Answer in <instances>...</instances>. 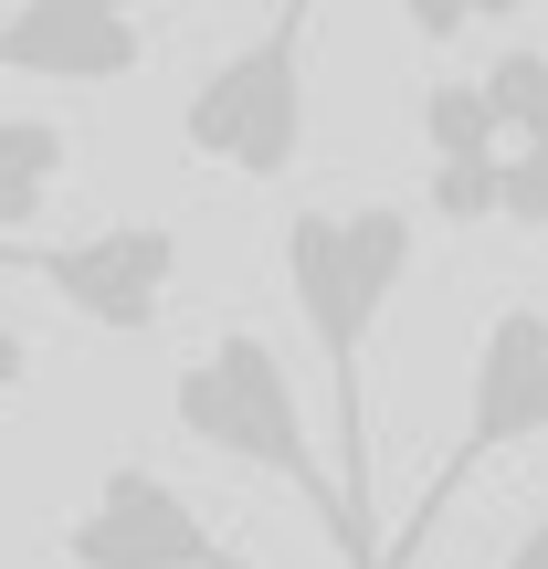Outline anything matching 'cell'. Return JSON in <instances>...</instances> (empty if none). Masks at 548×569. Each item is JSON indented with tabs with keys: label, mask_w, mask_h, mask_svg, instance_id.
Instances as JSON below:
<instances>
[{
	"label": "cell",
	"mask_w": 548,
	"mask_h": 569,
	"mask_svg": "<svg viewBox=\"0 0 548 569\" xmlns=\"http://www.w3.org/2000/svg\"><path fill=\"white\" fill-rule=\"evenodd\" d=\"M496 222H517V232L548 222V169H538V148H507V159H496Z\"/></svg>",
	"instance_id": "obj_11"
},
{
	"label": "cell",
	"mask_w": 548,
	"mask_h": 569,
	"mask_svg": "<svg viewBox=\"0 0 548 569\" xmlns=\"http://www.w3.org/2000/svg\"><path fill=\"white\" fill-rule=\"evenodd\" d=\"M538 422H548V317H538V296H517V306H496L486 338H475L465 443H454L444 465L422 475L411 517L380 538V569H411L432 538H444V517H454V496H465V475H475V465H496V453H538Z\"/></svg>",
	"instance_id": "obj_3"
},
{
	"label": "cell",
	"mask_w": 548,
	"mask_h": 569,
	"mask_svg": "<svg viewBox=\"0 0 548 569\" xmlns=\"http://www.w3.org/2000/svg\"><path fill=\"white\" fill-rule=\"evenodd\" d=\"M180 148L222 159L232 180H285L306 148V11H285L275 32H253L243 53H222L180 106Z\"/></svg>",
	"instance_id": "obj_4"
},
{
	"label": "cell",
	"mask_w": 548,
	"mask_h": 569,
	"mask_svg": "<svg viewBox=\"0 0 548 569\" xmlns=\"http://www.w3.org/2000/svg\"><path fill=\"white\" fill-rule=\"evenodd\" d=\"M63 159H74V138L53 117H0V243H32L42 232Z\"/></svg>",
	"instance_id": "obj_8"
},
{
	"label": "cell",
	"mask_w": 548,
	"mask_h": 569,
	"mask_svg": "<svg viewBox=\"0 0 548 569\" xmlns=\"http://www.w3.org/2000/svg\"><path fill=\"white\" fill-rule=\"evenodd\" d=\"M0 274H32L63 317L106 327V338H148L180 284V232L169 222H106L74 243H0Z\"/></svg>",
	"instance_id": "obj_5"
},
{
	"label": "cell",
	"mask_w": 548,
	"mask_h": 569,
	"mask_svg": "<svg viewBox=\"0 0 548 569\" xmlns=\"http://www.w3.org/2000/svg\"><path fill=\"white\" fill-rule=\"evenodd\" d=\"M422 148H432V169H496L507 159L486 106H475V84H422Z\"/></svg>",
	"instance_id": "obj_10"
},
{
	"label": "cell",
	"mask_w": 548,
	"mask_h": 569,
	"mask_svg": "<svg viewBox=\"0 0 548 569\" xmlns=\"http://www.w3.org/2000/svg\"><path fill=\"white\" fill-rule=\"evenodd\" d=\"M21 390H32V338L0 317V401H21Z\"/></svg>",
	"instance_id": "obj_12"
},
{
	"label": "cell",
	"mask_w": 548,
	"mask_h": 569,
	"mask_svg": "<svg viewBox=\"0 0 548 569\" xmlns=\"http://www.w3.org/2000/svg\"><path fill=\"white\" fill-rule=\"evenodd\" d=\"M475 106H486L496 148H538V127H548V53L538 42H507V53L475 74Z\"/></svg>",
	"instance_id": "obj_9"
},
{
	"label": "cell",
	"mask_w": 548,
	"mask_h": 569,
	"mask_svg": "<svg viewBox=\"0 0 548 569\" xmlns=\"http://www.w3.org/2000/svg\"><path fill=\"white\" fill-rule=\"evenodd\" d=\"M148 63V21L117 0H32L0 21V74L32 84H127Z\"/></svg>",
	"instance_id": "obj_7"
},
{
	"label": "cell",
	"mask_w": 548,
	"mask_h": 569,
	"mask_svg": "<svg viewBox=\"0 0 548 569\" xmlns=\"http://www.w3.org/2000/svg\"><path fill=\"white\" fill-rule=\"evenodd\" d=\"M169 411H180V432H190V443H211V453H232V465H253V475H275V486H296L306 507L327 517L338 559H348V569H369L359 528H348V507L327 496L317 443H306L296 380H285V359L253 338V327H222V338H211V359H190L180 380H169Z\"/></svg>",
	"instance_id": "obj_2"
},
{
	"label": "cell",
	"mask_w": 548,
	"mask_h": 569,
	"mask_svg": "<svg viewBox=\"0 0 548 569\" xmlns=\"http://www.w3.org/2000/svg\"><path fill=\"white\" fill-rule=\"evenodd\" d=\"M411 243H422V222L401 201L296 211L285 222V284H296L306 348L327 369V422H338V486L327 496L348 507L369 569H380V507H369V486H380V453H369V338H380L390 296L411 284Z\"/></svg>",
	"instance_id": "obj_1"
},
{
	"label": "cell",
	"mask_w": 548,
	"mask_h": 569,
	"mask_svg": "<svg viewBox=\"0 0 548 569\" xmlns=\"http://www.w3.org/2000/svg\"><path fill=\"white\" fill-rule=\"evenodd\" d=\"M63 569H253L232 538L201 528L159 465H106V486L63 517Z\"/></svg>",
	"instance_id": "obj_6"
},
{
	"label": "cell",
	"mask_w": 548,
	"mask_h": 569,
	"mask_svg": "<svg viewBox=\"0 0 548 569\" xmlns=\"http://www.w3.org/2000/svg\"><path fill=\"white\" fill-rule=\"evenodd\" d=\"M496 569H548V528H538V507H528V528L507 538V559H496Z\"/></svg>",
	"instance_id": "obj_13"
}]
</instances>
